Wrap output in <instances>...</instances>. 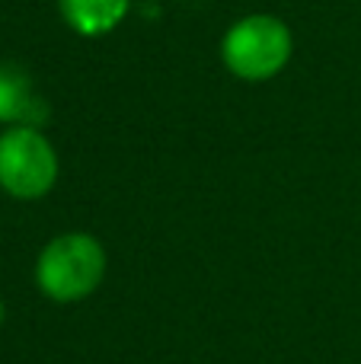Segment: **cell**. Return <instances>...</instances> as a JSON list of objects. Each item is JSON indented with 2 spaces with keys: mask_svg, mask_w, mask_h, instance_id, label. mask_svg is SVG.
<instances>
[{
  "mask_svg": "<svg viewBox=\"0 0 361 364\" xmlns=\"http://www.w3.org/2000/svg\"><path fill=\"white\" fill-rule=\"evenodd\" d=\"M102 275H106V250L90 233H61L38 252L36 262L38 288L58 304L93 294Z\"/></svg>",
  "mask_w": 361,
  "mask_h": 364,
  "instance_id": "cell-1",
  "label": "cell"
},
{
  "mask_svg": "<svg viewBox=\"0 0 361 364\" xmlns=\"http://www.w3.org/2000/svg\"><path fill=\"white\" fill-rule=\"evenodd\" d=\"M291 32L281 19L266 16V13H253L243 16L227 29L221 42V58L227 70L240 80L259 83L272 80L288 61H291Z\"/></svg>",
  "mask_w": 361,
  "mask_h": 364,
  "instance_id": "cell-2",
  "label": "cell"
},
{
  "mask_svg": "<svg viewBox=\"0 0 361 364\" xmlns=\"http://www.w3.org/2000/svg\"><path fill=\"white\" fill-rule=\"evenodd\" d=\"M58 179V154L38 128L13 125L0 134V188L13 198H42Z\"/></svg>",
  "mask_w": 361,
  "mask_h": 364,
  "instance_id": "cell-3",
  "label": "cell"
},
{
  "mask_svg": "<svg viewBox=\"0 0 361 364\" xmlns=\"http://www.w3.org/2000/svg\"><path fill=\"white\" fill-rule=\"evenodd\" d=\"M48 119V106L38 96L29 70L16 61L0 64V122L38 128Z\"/></svg>",
  "mask_w": 361,
  "mask_h": 364,
  "instance_id": "cell-4",
  "label": "cell"
},
{
  "mask_svg": "<svg viewBox=\"0 0 361 364\" xmlns=\"http://www.w3.org/2000/svg\"><path fill=\"white\" fill-rule=\"evenodd\" d=\"M128 6L131 0H58L64 23L87 38L112 32L128 16Z\"/></svg>",
  "mask_w": 361,
  "mask_h": 364,
  "instance_id": "cell-5",
  "label": "cell"
},
{
  "mask_svg": "<svg viewBox=\"0 0 361 364\" xmlns=\"http://www.w3.org/2000/svg\"><path fill=\"white\" fill-rule=\"evenodd\" d=\"M0 323H4V301H0Z\"/></svg>",
  "mask_w": 361,
  "mask_h": 364,
  "instance_id": "cell-6",
  "label": "cell"
}]
</instances>
